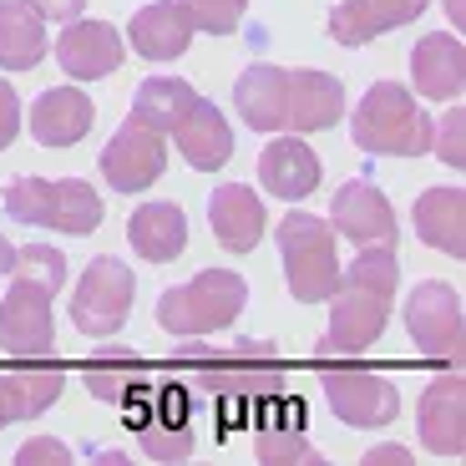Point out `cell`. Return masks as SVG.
Returning a JSON list of instances; mask_svg holds the SVG:
<instances>
[{
	"instance_id": "cell-1",
	"label": "cell",
	"mask_w": 466,
	"mask_h": 466,
	"mask_svg": "<svg viewBox=\"0 0 466 466\" xmlns=\"http://www.w3.org/2000/svg\"><path fill=\"white\" fill-rule=\"evenodd\" d=\"M396 284H400L396 248H360V258H350V274L339 268V284L329 294V329H325V345L315 350V360L365 355L385 335Z\"/></svg>"
},
{
	"instance_id": "cell-2",
	"label": "cell",
	"mask_w": 466,
	"mask_h": 466,
	"mask_svg": "<svg viewBox=\"0 0 466 466\" xmlns=\"http://www.w3.org/2000/svg\"><path fill=\"white\" fill-rule=\"evenodd\" d=\"M11 289L0 299V345L11 360H51L56 355V319L51 299L66 289V258L51 244L15 248Z\"/></svg>"
},
{
	"instance_id": "cell-3",
	"label": "cell",
	"mask_w": 466,
	"mask_h": 466,
	"mask_svg": "<svg viewBox=\"0 0 466 466\" xmlns=\"http://www.w3.org/2000/svg\"><path fill=\"white\" fill-rule=\"evenodd\" d=\"M431 112L400 82H375L350 112V137L370 157H420L431 152Z\"/></svg>"
},
{
	"instance_id": "cell-4",
	"label": "cell",
	"mask_w": 466,
	"mask_h": 466,
	"mask_svg": "<svg viewBox=\"0 0 466 466\" xmlns=\"http://www.w3.org/2000/svg\"><path fill=\"white\" fill-rule=\"evenodd\" d=\"M244 304H248L244 274H233V268H203L187 284L163 289V299H157V325L177 339L218 335V329H228L233 319L244 315Z\"/></svg>"
},
{
	"instance_id": "cell-5",
	"label": "cell",
	"mask_w": 466,
	"mask_h": 466,
	"mask_svg": "<svg viewBox=\"0 0 466 466\" xmlns=\"http://www.w3.org/2000/svg\"><path fill=\"white\" fill-rule=\"evenodd\" d=\"M5 213L15 223H41V228H56L66 238H86L96 233L102 223V198L96 187L82 183V177H66V183H51V177H35V173H21L5 183Z\"/></svg>"
},
{
	"instance_id": "cell-6",
	"label": "cell",
	"mask_w": 466,
	"mask_h": 466,
	"mask_svg": "<svg viewBox=\"0 0 466 466\" xmlns=\"http://www.w3.org/2000/svg\"><path fill=\"white\" fill-rule=\"evenodd\" d=\"M274 244H279L284 258V279H289V294L299 304H319L335 294L339 284V254H335V228L315 213H284L279 228H274Z\"/></svg>"
},
{
	"instance_id": "cell-7",
	"label": "cell",
	"mask_w": 466,
	"mask_h": 466,
	"mask_svg": "<svg viewBox=\"0 0 466 466\" xmlns=\"http://www.w3.org/2000/svg\"><path fill=\"white\" fill-rule=\"evenodd\" d=\"M177 365H187V380L198 390H213V396H254V390H274L279 380V355L258 339H238V345H193L177 355Z\"/></svg>"
},
{
	"instance_id": "cell-8",
	"label": "cell",
	"mask_w": 466,
	"mask_h": 466,
	"mask_svg": "<svg viewBox=\"0 0 466 466\" xmlns=\"http://www.w3.org/2000/svg\"><path fill=\"white\" fill-rule=\"evenodd\" d=\"M132 299H137V279L132 268L112 254H96L92 264L82 268L76 279V294H71V325L92 339H106L127 325Z\"/></svg>"
},
{
	"instance_id": "cell-9",
	"label": "cell",
	"mask_w": 466,
	"mask_h": 466,
	"mask_svg": "<svg viewBox=\"0 0 466 466\" xmlns=\"http://www.w3.org/2000/svg\"><path fill=\"white\" fill-rule=\"evenodd\" d=\"M319 365V385H325V400L345 426L355 431H375V426H390L400 416V390L390 375L365 370V365H335V360H315Z\"/></svg>"
},
{
	"instance_id": "cell-10",
	"label": "cell",
	"mask_w": 466,
	"mask_h": 466,
	"mask_svg": "<svg viewBox=\"0 0 466 466\" xmlns=\"http://www.w3.org/2000/svg\"><path fill=\"white\" fill-rule=\"evenodd\" d=\"M96 167H102L112 193H147V187L167 173V142L157 127L127 116V122L112 132V142L102 147Z\"/></svg>"
},
{
	"instance_id": "cell-11",
	"label": "cell",
	"mask_w": 466,
	"mask_h": 466,
	"mask_svg": "<svg viewBox=\"0 0 466 466\" xmlns=\"http://www.w3.org/2000/svg\"><path fill=\"white\" fill-rule=\"evenodd\" d=\"M406 329L420 345V355L461 365V299H456L451 284H441V279L416 284L406 299Z\"/></svg>"
},
{
	"instance_id": "cell-12",
	"label": "cell",
	"mask_w": 466,
	"mask_h": 466,
	"mask_svg": "<svg viewBox=\"0 0 466 466\" xmlns=\"http://www.w3.org/2000/svg\"><path fill=\"white\" fill-rule=\"evenodd\" d=\"M329 228L360 248H396V238H400L390 198L375 183H365V177H350V183L335 187V198H329Z\"/></svg>"
},
{
	"instance_id": "cell-13",
	"label": "cell",
	"mask_w": 466,
	"mask_h": 466,
	"mask_svg": "<svg viewBox=\"0 0 466 466\" xmlns=\"http://www.w3.org/2000/svg\"><path fill=\"white\" fill-rule=\"evenodd\" d=\"M345 116V86L339 76L315 66H294L289 71V92H284V132L304 137V132H325Z\"/></svg>"
},
{
	"instance_id": "cell-14",
	"label": "cell",
	"mask_w": 466,
	"mask_h": 466,
	"mask_svg": "<svg viewBox=\"0 0 466 466\" xmlns=\"http://www.w3.org/2000/svg\"><path fill=\"white\" fill-rule=\"evenodd\" d=\"M56 61L66 76H76V82H96V76H112L122 61H127V51H122V31L106 21H66L61 25V41H56Z\"/></svg>"
},
{
	"instance_id": "cell-15",
	"label": "cell",
	"mask_w": 466,
	"mask_h": 466,
	"mask_svg": "<svg viewBox=\"0 0 466 466\" xmlns=\"http://www.w3.org/2000/svg\"><path fill=\"white\" fill-rule=\"evenodd\" d=\"M208 228L228 254H254L258 238H264V228H268V213H264V203H258L254 187L218 183L213 198H208Z\"/></svg>"
},
{
	"instance_id": "cell-16",
	"label": "cell",
	"mask_w": 466,
	"mask_h": 466,
	"mask_svg": "<svg viewBox=\"0 0 466 466\" xmlns=\"http://www.w3.org/2000/svg\"><path fill=\"white\" fill-rule=\"evenodd\" d=\"M431 0H339L329 11V35L339 46H370L375 35L400 31L416 15H426Z\"/></svg>"
},
{
	"instance_id": "cell-17",
	"label": "cell",
	"mask_w": 466,
	"mask_h": 466,
	"mask_svg": "<svg viewBox=\"0 0 466 466\" xmlns=\"http://www.w3.org/2000/svg\"><path fill=\"white\" fill-rule=\"evenodd\" d=\"M92 96L76 92V86H46V92L31 102V137L41 147H76V142L92 132Z\"/></svg>"
},
{
	"instance_id": "cell-18",
	"label": "cell",
	"mask_w": 466,
	"mask_h": 466,
	"mask_svg": "<svg viewBox=\"0 0 466 466\" xmlns=\"http://www.w3.org/2000/svg\"><path fill=\"white\" fill-rule=\"evenodd\" d=\"M258 183L268 187V198L299 203L319 187V157L304 137H274L258 152Z\"/></svg>"
},
{
	"instance_id": "cell-19",
	"label": "cell",
	"mask_w": 466,
	"mask_h": 466,
	"mask_svg": "<svg viewBox=\"0 0 466 466\" xmlns=\"http://www.w3.org/2000/svg\"><path fill=\"white\" fill-rule=\"evenodd\" d=\"M410 82H416L420 96H431V102H451L461 96L466 86V51L451 31H431L420 35L416 51H410Z\"/></svg>"
},
{
	"instance_id": "cell-20",
	"label": "cell",
	"mask_w": 466,
	"mask_h": 466,
	"mask_svg": "<svg viewBox=\"0 0 466 466\" xmlns=\"http://www.w3.org/2000/svg\"><path fill=\"white\" fill-rule=\"evenodd\" d=\"M173 137H177V152L187 157V167H198V173H218L233 157V127L208 96H198L187 106L183 122L173 127Z\"/></svg>"
},
{
	"instance_id": "cell-21",
	"label": "cell",
	"mask_w": 466,
	"mask_h": 466,
	"mask_svg": "<svg viewBox=\"0 0 466 466\" xmlns=\"http://www.w3.org/2000/svg\"><path fill=\"white\" fill-rule=\"evenodd\" d=\"M461 375H441V380L426 385V396H420V441H426V451L431 456H446V461H456V456L466 451V426H461Z\"/></svg>"
},
{
	"instance_id": "cell-22",
	"label": "cell",
	"mask_w": 466,
	"mask_h": 466,
	"mask_svg": "<svg viewBox=\"0 0 466 466\" xmlns=\"http://www.w3.org/2000/svg\"><path fill=\"white\" fill-rule=\"evenodd\" d=\"M127 41L147 61H177L187 51V41H193V21H187L183 0H152V5H142L127 25Z\"/></svg>"
},
{
	"instance_id": "cell-23",
	"label": "cell",
	"mask_w": 466,
	"mask_h": 466,
	"mask_svg": "<svg viewBox=\"0 0 466 466\" xmlns=\"http://www.w3.org/2000/svg\"><path fill=\"white\" fill-rule=\"evenodd\" d=\"M284 92H289V66L254 61L233 82V106L254 132H284Z\"/></svg>"
},
{
	"instance_id": "cell-24",
	"label": "cell",
	"mask_w": 466,
	"mask_h": 466,
	"mask_svg": "<svg viewBox=\"0 0 466 466\" xmlns=\"http://www.w3.org/2000/svg\"><path fill=\"white\" fill-rule=\"evenodd\" d=\"M416 233L420 244L441 248L446 258H466V193L461 187H426L416 198Z\"/></svg>"
},
{
	"instance_id": "cell-25",
	"label": "cell",
	"mask_w": 466,
	"mask_h": 466,
	"mask_svg": "<svg viewBox=\"0 0 466 466\" xmlns=\"http://www.w3.org/2000/svg\"><path fill=\"white\" fill-rule=\"evenodd\" d=\"M66 370L51 360H21V370H0V400L11 420H35L41 410L56 406Z\"/></svg>"
},
{
	"instance_id": "cell-26",
	"label": "cell",
	"mask_w": 466,
	"mask_h": 466,
	"mask_svg": "<svg viewBox=\"0 0 466 466\" xmlns=\"http://www.w3.org/2000/svg\"><path fill=\"white\" fill-rule=\"evenodd\" d=\"M127 244L137 248L147 264H173L187 248V218L177 203H142L127 218Z\"/></svg>"
},
{
	"instance_id": "cell-27",
	"label": "cell",
	"mask_w": 466,
	"mask_h": 466,
	"mask_svg": "<svg viewBox=\"0 0 466 466\" xmlns=\"http://www.w3.org/2000/svg\"><path fill=\"white\" fill-rule=\"evenodd\" d=\"M46 56V21L31 0H0V66L31 71Z\"/></svg>"
},
{
	"instance_id": "cell-28",
	"label": "cell",
	"mask_w": 466,
	"mask_h": 466,
	"mask_svg": "<svg viewBox=\"0 0 466 466\" xmlns=\"http://www.w3.org/2000/svg\"><path fill=\"white\" fill-rule=\"evenodd\" d=\"M82 380H86V390H92L96 400L127 406L132 390H147V365H142V355H132V350L106 345L82 365Z\"/></svg>"
},
{
	"instance_id": "cell-29",
	"label": "cell",
	"mask_w": 466,
	"mask_h": 466,
	"mask_svg": "<svg viewBox=\"0 0 466 466\" xmlns=\"http://www.w3.org/2000/svg\"><path fill=\"white\" fill-rule=\"evenodd\" d=\"M193 102H198V92H193L183 76H147V82L132 92V116L147 122V127H157V132H173Z\"/></svg>"
},
{
	"instance_id": "cell-30",
	"label": "cell",
	"mask_w": 466,
	"mask_h": 466,
	"mask_svg": "<svg viewBox=\"0 0 466 466\" xmlns=\"http://www.w3.org/2000/svg\"><path fill=\"white\" fill-rule=\"evenodd\" d=\"M183 11H187V21H193V31L233 35L238 25H244L248 0H183Z\"/></svg>"
},
{
	"instance_id": "cell-31",
	"label": "cell",
	"mask_w": 466,
	"mask_h": 466,
	"mask_svg": "<svg viewBox=\"0 0 466 466\" xmlns=\"http://www.w3.org/2000/svg\"><path fill=\"white\" fill-rule=\"evenodd\" d=\"M142 451L152 456V461H183L187 451H193V431H187V420H152V426H142Z\"/></svg>"
},
{
	"instance_id": "cell-32",
	"label": "cell",
	"mask_w": 466,
	"mask_h": 466,
	"mask_svg": "<svg viewBox=\"0 0 466 466\" xmlns=\"http://www.w3.org/2000/svg\"><path fill=\"white\" fill-rule=\"evenodd\" d=\"M258 461H319V451L299 431H264L258 436Z\"/></svg>"
},
{
	"instance_id": "cell-33",
	"label": "cell",
	"mask_w": 466,
	"mask_h": 466,
	"mask_svg": "<svg viewBox=\"0 0 466 466\" xmlns=\"http://www.w3.org/2000/svg\"><path fill=\"white\" fill-rule=\"evenodd\" d=\"M15 461L21 466H66L71 451H66V441H56V436H31V441L15 451Z\"/></svg>"
},
{
	"instance_id": "cell-34",
	"label": "cell",
	"mask_w": 466,
	"mask_h": 466,
	"mask_svg": "<svg viewBox=\"0 0 466 466\" xmlns=\"http://www.w3.org/2000/svg\"><path fill=\"white\" fill-rule=\"evenodd\" d=\"M431 152H441V163L461 167V106H451L446 122L431 132Z\"/></svg>"
},
{
	"instance_id": "cell-35",
	"label": "cell",
	"mask_w": 466,
	"mask_h": 466,
	"mask_svg": "<svg viewBox=\"0 0 466 466\" xmlns=\"http://www.w3.org/2000/svg\"><path fill=\"white\" fill-rule=\"evenodd\" d=\"M15 132H21V96L11 82H0V152L15 142Z\"/></svg>"
},
{
	"instance_id": "cell-36",
	"label": "cell",
	"mask_w": 466,
	"mask_h": 466,
	"mask_svg": "<svg viewBox=\"0 0 466 466\" xmlns=\"http://www.w3.org/2000/svg\"><path fill=\"white\" fill-rule=\"evenodd\" d=\"M35 11H41V21H76V15L86 11V0H31Z\"/></svg>"
},
{
	"instance_id": "cell-37",
	"label": "cell",
	"mask_w": 466,
	"mask_h": 466,
	"mask_svg": "<svg viewBox=\"0 0 466 466\" xmlns=\"http://www.w3.org/2000/svg\"><path fill=\"white\" fill-rule=\"evenodd\" d=\"M360 461L365 466H410V451H406V446H370Z\"/></svg>"
},
{
	"instance_id": "cell-38",
	"label": "cell",
	"mask_w": 466,
	"mask_h": 466,
	"mask_svg": "<svg viewBox=\"0 0 466 466\" xmlns=\"http://www.w3.org/2000/svg\"><path fill=\"white\" fill-rule=\"evenodd\" d=\"M11 264H15V248H11V238L0 233V274H11Z\"/></svg>"
},
{
	"instance_id": "cell-39",
	"label": "cell",
	"mask_w": 466,
	"mask_h": 466,
	"mask_svg": "<svg viewBox=\"0 0 466 466\" xmlns=\"http://www.w3.org/2000/svg\"><path fill=\"white\" fill-rule=\"evenodd\" d=\"M446 5H451V21L461 25V21H466V15H461V0H446Z\"/></svg>"
},
{
	"instance_id": "cell-40",
	"label": "cell",
	"mask_w": 466,
	"mask_h": 466,
	"mask_svg": "<svg viewBox=\"0 0 466 466\" xmlns=\"http://www.w3.org/2000/svg\"><path fill=\"white\" fill-rule=\"evenodd\" d=\"M5 426H11V416H5V400H0V431H5Z\"/></svg>"
}]
</instances>
